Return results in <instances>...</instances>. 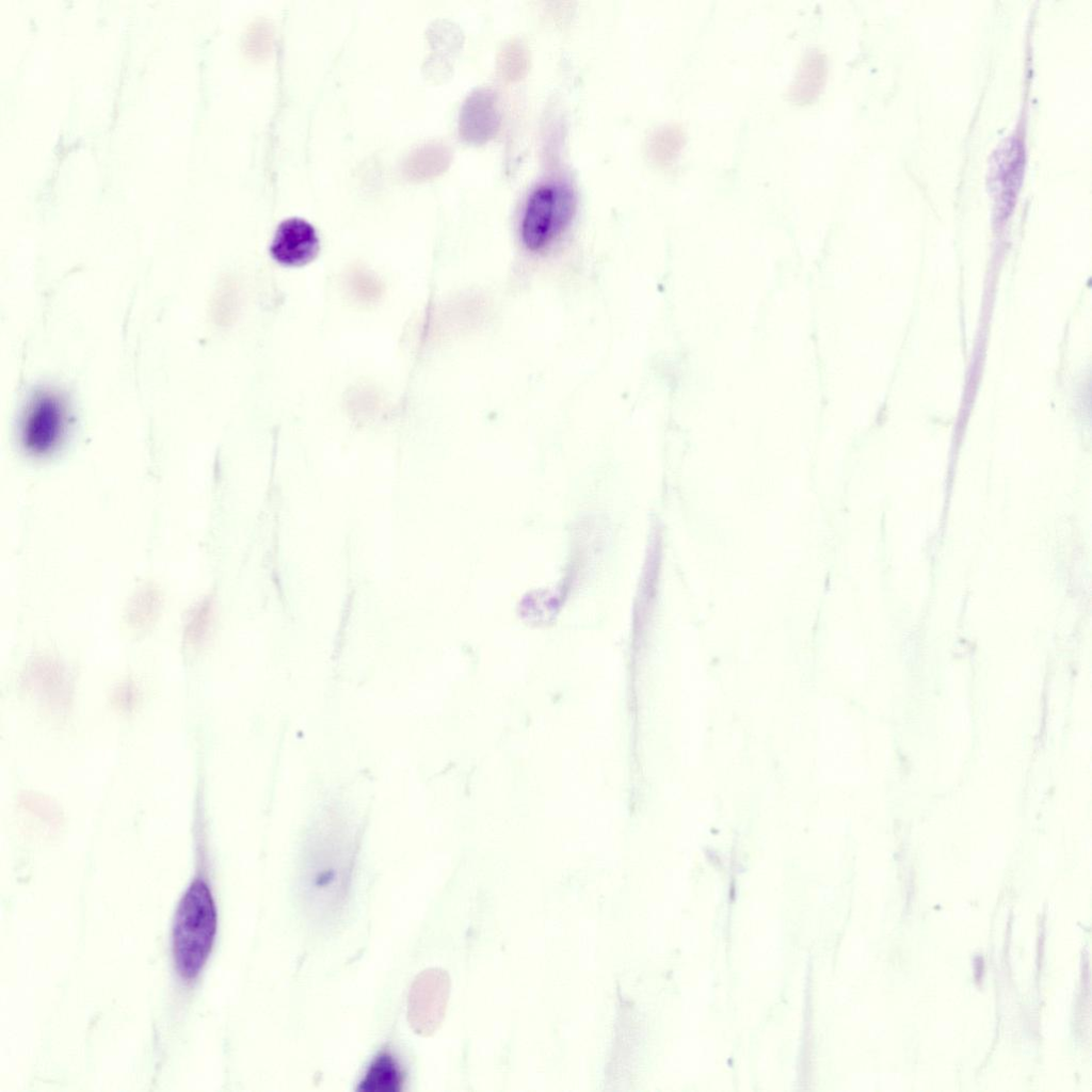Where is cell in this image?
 Wrapping results in <instances>:
<instances>
[{"label": "cell", "instance_id": "1", "mask_svg": "<svg viewBox=\"0 0 1092 1092\" xmlns=\"http://www.w3.org/2000/svg\"><path fill=\"white\" fill-rule=\"evenodd\" d=\"M216 931L218 911L211 888L197 874L180 898L172 926V958L182 981L198 978L211 954Z\"/></svg>", "mask_w": 1092, "mask_h": 1092}, {"label": "cell", "instance_id": "2", "mask_svg": "<svg viewBox=\"0 0 1092 1092\" xmlns=\"http://www.w3.org/2000/svg\"><path fill=\"white\" fill-rule=\"evenodd\" d=\"M568 186L543 183L529 195L520 221V238L531 252L548 248L564 232L575 212Z\"/></svg>", "mask_w": 1092, "mask_h": 1092}, {"label": "cell", "instance_id": "3", "mask_svg": "<svg viewBox=\"0 0 1092 1092\" xmlns=\"http://www.w3.org/2000/svg\"><path fill=\"white\" fill-rule=\"evenodd\" d=\"M320 251L316 228L301 218L284 220L270 245L272 258L282 266L299 268L312 261Z\"/></svg>", "mask_w": 1092, "mask_h": 1092}, {"label": "cell", "instance_id": "4", "mask_svg": "<svg viewBox=\"0 0 1092 1092\" xmlns=\"http://www.w3.org/2000/svg\"><path fill=\"white\" fill-rule=\"evenodd\" d=\"M65 412L58 398L42 395L32 400L22 422L26 446L35 452L51 449L61 437L65 425Z\"/></svg>", "mask_w": 1092, "mask_h": 1092}, {"label": "cell", "instance_id": "5", "mask_svg": "<svg viewBox=\"0 0 1092 1092\" xmlns=\"http://www.w3.org/2000/svg\"><path fill=\"white\" fill-rule=\"evenodd\" d=\"M402 1085V1074L396 1060L389 1054H381L370 1065L358 1090L364 1091H398Z\"/></svg>", "mask_w": 1092, "mask_h": 1092}]
</instances>
